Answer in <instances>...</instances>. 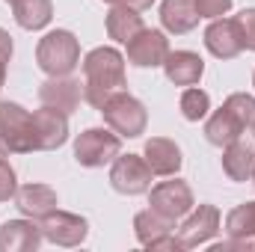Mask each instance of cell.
<instances>
[{
	"label": "cell",
	"instance_id": "cell-35",
	"mask_svg": "<svg viewBox=\"0 0 255 252\" xmlns=\"http://www.w3.org/2000/svg\"><path fill=\"white\" fill-rule=\"evenodd\" d=\"M9 3H12V0H9Z\"/></svg>",
	"mask_w": 255,
	"mask_h": 252
},
{
	"label": "cell",
	"instance_id": "cell-3",
	"mask_svg": "<svg viewBox=\"0 0 255 252\" xmlns=\"http://www.w3.org/2000/svg\"><path fill=\"white\" fill-rule=\"evenodd\" d=\"M36 63L51 77L71 74L80 65V45H77V39L68 30H54V33H48V36L39 39Z\"/></svg>",
	"mask_w": 255,
	"mask_h": 252
},
{
	"label": "cell",
	"instance_id": "cell-8",
	"mask_svg": "<svg viewBox=\"0 0 255 252\" xmlns=\"http://www.w3.org/2000/svg\"><path fill=\"white\" fill-rule=\"evenodd\" d=\"M151 166L145 157L139 154H119L113 160V169H110V184L113 190L125 193V196H139V193H148L151 190Z\"/></svg>",
	"mask_w": 255,
	"mask_h": 252
},
{
	"label": "cell",
	"instance_id": "cell-16",
	"mask_svg": "<svg viewBox=\"0 0 255 252\" xmlns=\"http://www.w3.org/2000/svg\"><path fill=\"white\" fill-rule=\"evenodd\" d=\"M45 235L42 226L27 220H9L0 226V252H36L42 247Z\"/></svg>",
	"mask_w": 255,
	"mask_h": 252
},
{
	"label": "cell",
	"instance_id": "cell-21",
	"mask_svg": "<svg viewBox=\"0 0 255 252\" xmlns=\"http://www.w3.org/2000/svg\"><path fill=\"white\" fill-rule=\"evenodd\" d=\"M160 21L169 33L175 36H184L190 33L193 27L199 24V9H196V0H163L160 6Z\"/></svg>",
	"mask_w": 255,
	"mask_h": 252
},
{
	"label": "cell",
	"instance_id": "cell-33",
	"mask_svg": "<svg viewBox=\"0 0 255 252\" xmlns=\"http://www.w3.org/2000/svg\"><path fill=\"white\" fill-rule=\"evenodd\" d=\"M253 83H255V74H253Z\"/></svg>",
	"mask_w": 255,
	"mask_h": 252
},
{
	"label": "cell",
	"instance_id": "cell-28",
	"mask_svg": "<svg viewBox=\"0 0 255 252\" xmlns=\"http://www.w3.org/2000/svg\"><path fill=\"white\" fill-rule=\"evenodd\" d=\"M235 0H196V9H199V18H223L229 9H232Z\"/></svg>",
	"mask_w": 255,
	"mask_h": 252
},
{
	"label": "cell",
	"instance_id": "cell-27",
	"mask_svg": "<svg viewBox=\"0 0 255 252\" xmlns=\"http://www.w3.org/2000/svg\"><path fill=\"white\" fill-rule=\"evenodd\" d=\"M235 21L241 27V36H244V48L255 51V9H244Z\"/></svg>",
	"mask_w": 255,
	"mask_h": 252
},
{
	"label": "cell",
	"instance_id": "cell-17",
	"mask_svg": "<svg viewBox=\"0 0 255 252\" xmlns=\"http://www.w3.org/2000/svg\"><path fill=\"white\" fill-rule=\"evenodd\" d=\"M15 208L30 220H45L51 211H57V190L48 184H24L15 193Z\"/></svg>",
	"mask_w": 255,
	"mask_h": 252
},
{
	"label": "cell",
	"instance_id": "cell-4",
	"mask_svg": "<svg viewBox=\"0 0 255 252\" xmlns=\"http://www.w3.org/2000/svg\"><path fill=\"white\" fill-rule=\"evenodd\" d=\"M122 154V136L110 127H89L77 136L74 142V157L80 166L86 169H98V166H107L113 163L116 157Z\"/></svg>",
	"mask_w": 255,
	"mask_h": 252
},
{
	"label": "cell",
	"instance_id": "cell-26",
	"mask_svg": "<svg viewBox=\"0 0 255 252\" xmlns=\"http://www.w3.org/2000/svg\"><path fill=\"white\" fill-rule=\"evenodd\" d=\"M18 193V181H15V169L6 157H0V202H9L15 199Z\"/></svg>",
	"mask_w": 255,
	"mask_h": 252
},
{
	"label": "cell",
	"instance_id": "cell-24",
	"mask_svg": "<svg viewBox=\"0 0 255 252\" xmlns=\"http://www.w3.org/2000/svg\"><path fill=\"white\" fill-rule=\"evenodd\" d=\"M229 238H255V202H244L226 217Z\"/></svg>",
	"mask_w": 255,
	"mask_h": 252
},
{
	"label": "cell",
	"instance_id": "cell-10",
	"mask_svg": "<svg viewBox=\"0 0 255 252\" xmlns=\"http://www.w3.org/2000/svg\"><path fill=\"white\" fill-rule=\"evenodd\" d=\"M42 235L54 247H80L89 235V223L68 211H51L42 220Z\"/></svg>",
	"mask_w": 255,
	"mask_h": 252
},
{
	"label": "cell",
	"instance_id": "cell-20",
	"mask_svg": "<svg viewBox=\"0 0 255 252\" xmlns=\"http://www.w3.org/2000/svg\"><path fill=\"white\" fill-rule=\"evenodd\" d=\"M223 169L232 181H250L255 169V148L241 139L223 145Z\"/></svg>",
	"mask_w": 255,
	"mask_h": 252
},
{
	"label": "cell",
	"instance_id": "cell-1",
	"mask_svg": "<svg viewBox=\"0 0 255 252\" xmlns=\"http://www.w3.org/2000/svg\"><path fill=\"white\" fill-rule=\"evenodd\" d=\"M125 89V57L116 48H95L83 57V101L95 110Z\"/></svg>",
	"mask_w": 255,
	"mask_h": 252
},
{
	"label": "cell",
	"instance_id": "cell-7",
	"mask_svg": "<svg viewBox=\"0 0 255 252\" xmlns=\"http://www.w3.org/2000/svg\"><path fill=\"white\" fill-rule=\"evenodd\" d=\"M175 229V220L157 214V211H139L133 217V232H136V241L145 247V250H184L181 241L172 235Z\"/></svg>",
	"mask_w": 255,
	"mask_h": 252
},
{
	"label": "cell",
	"instance_id": "cell-12",
	"mask_svg": "<svg viewBox=\"0 0 255 252\" xmlns=\"http://www.w3.org/2000/svg\"><path fill=\"white\" fill-rule=\"evenodd\" d=\"M65 139H68V116L42 104V110L33 113V145H36V151H54Z\"/></svg>",
	"mask_w": 255,
	"mask_h": 252
},
{
	"label": "cell",
	"instance_id": "cell-15",
	"mask_svg": "<svg viewBox=\"0 0 255 252\" xmlns=\"http://www.w3.org/2000/svg\"><path fill=\"white\" fill-rule=\"evenodd\" d=\"M39 101L45 104V107H54V110H60V113H74L77 107H80V101H83V83L80 80H74V77H51V80H45L42 86H39Z\"/></svg>",
	"mask_w": 255,
	"mask_h": 252
},
{
	"label": "cell",
	"instance_id": "cell-22",
	"mask_svg": "<svg viewBox=\"0 0 255 252\" xmlns=\"http://www.w3.org/2000/svg\"><path fill=\"white\" fill-rule=\"evenodd\" d=\"M12 12L24 30H42L54 18V3L51 0H12Z\"/></svg>",
	"mask_w": 255,
	"mask_h": 252
},
{
	"label": "cell",
	"instance_id": "cell-9",
	"mask_svg": "<svg viewBox=\"0 0 255 252\" xmlns=\"http://www.w3.org/2000/svg\"><path fill=\"white\" fill-rule=\"evenodd\" d=\"M148 205H151V211H157V214H163L169 220H181V217H187L193 211L196 202H193L190 184L172 178V181H160L157 187H151Z\"/></svg>",
	"mask_w": 255,
	"mask_h": 252
},
{
	"label": "cell",
	"instance_id": "cell-5",
	"mask_svg": "<svg viewBox=\"0 0 255 252\" xmlns=\"http://www.w3.org/2000/svg\"><path fill=\"white\" fill-rule=\"evenodd\" d=\"M101 116H104V122L113 127L119 136H128V139L139 136L145 130V125H148V113H145L142 101H136L133 95H128L125 89L116 92V95H110L104 101Z\"/></svg>",
	"mask_w": 255,
	"mask_h": 252
},
{
	"label": "cell",
	"instance_id": "cell-31",
	"mask_svg": "<svg viewBox=\"0 0 255 252\" xmlns=\"http://www.w3.org/2000/svg\"><path fill=\"white\" fill-rule=\"evenodd\" d=\"M3 154H9V148H6V142L0 139V157H3Z\"/></svg>",
	"mask_w": 255,
	"mask_h": 252
},
{
	"label": "cell",
	"instance_id": "cell-23",
	"mask_svg": "<svg viewBox=\"0 0 255 252\" xmlns=\"http://www.w3.org/2000/svg\"><path fill=\"white\" fill-rule=\"evenodd\" d=\"M139 30H142V15H136V9H130V6H113L107 12V33H110V39L128 45Z\"/></svg>",
	"mask_w": 255,
	"mask_h": 252
},
{
	"label": "cell",
	"instance_id": "cell-30",
	"mask_svg": "<svg viewBox=\"0 0 255 252\" xmlns=\"http://www.w3.org/2000/svg\"><path fill=\"white\" fill-rule=\"evenodd\" d=\"M104 3H113V6H130V9L142 12V9H148L154 0H104Z\"/></svg>",
	"mask_w": 255,
	"mask_h": 252
},
{
	"label": "cell",
	"instance_id": "cell-32",
	"mask_svg": "<svg viewBox=\"0 0 255 252\" xmlns=\"http://www.w3.org/2000/svg\"><path fill=\"white\" fill-rule=\"evenodd\" d=\"M253 136H255V122H253Z\"/></svg>",
	"mask_w": 255,
	"mask_h": 252
},
{
	"label": "cell",
	"instance_id": "cell-18",
	"mask_svg": "<svg viewBox=\"0 0 255 252\" xmlns=\"http://www.w3.org/2000/svg\"><path fill=\"white\" fill-rule=\"evenodd\" d=\"M163 71H166V80L175 86H196L205 71V63L193 51H169L163 60Z\"/></svg>",
	"mask_w": 255,
	"mask_h": 252
},
{
	"label": "cell",
	"instance_id": "cell-19",
	"mask_svg": "<svg viewBox=\"0 0 255 252\" xmlns=\"http://www.w3.org/2000/svg\"><path fill=\"white\" fill-rule=\"evenodd\" d=\"M142 157L148 160V166H151L154 175H175L181 169V160H184L181 148L172 139H166V136H151L145 142V154Z\"/></svg>",
	"mask_w": 255,
	"mask_h": 252
},
{
	"label": "cell",
	"instance_id": "cell-13",
	"mask_svg": "<svg viewBox=\"0 0 255 252\" xmlns=\"http://www.w3.org/2000/svg\"><path fill=\"white\" fill-rule=\"evenodd\" d=\"M217 235H220V211L214 205H199L196 211L187 214V220L178 229V241H181L184 250L202 247Z\"/></svg>",
	"mask_w": 255,
	"mask_h": 252
},
{
	"label": "cell",
	"instance_id": "cell-25",
	"mask_svg": "<svg viewBox=\"0 0 255 252\" xmlns=\"http://www.w3.org/2000/svg\"><path fill=\"white\" fill-rule=\"evenodd\" d=\"M181 113H184V119L187 122H199V119H205L208 116V110H211V98H208V92L205 89H196V86H190V89H184L181 92Z\"/></svg>",
	"mask_w": 255,
	"mask_h": 252
},
{
	"label": "cell",
	"instance_id": "cell-6",
	"mask_svg": "<svg viewBox=\"0 0 255 252\" xmlns=\"http://www.w3.org/2000/svg\"><path fill=\"white\" fill-rule=\"evenodd\" d=\"M0 139L12 154H30L33 145V113L15 101H0Z\"/></svg>",
	"mask_w": 255,
	"mask_h": 252
},
{
	"label": "cell",
	"instance_id": "cell-11",
	"mask_svg": "<svg viewBox=\"0 0 255 252\" xmlns=\"http://www.w3.org/2000/svg\"><path fill=\"white\" fill-rule=\"evenodd\" d=\"M166 54H169V39L160 30L142 27L128 42V63L136 68H157V65H163Z\"/></svg>",
	"mask_w": 255,
	"mask_h": 252
},
{
	"label": "cell",
	"instance_id": "cell-14",
	"mask_svg": "<svg viewBox=\"0 0 255 252\" xmlns=\"http://www.w3.org/2000/svg\"><path fill=\"white\" fill-rule=\"evenodd\" d=\"M205 48L217 60H235L244 51V36L235 18H214L205 30Z\"/></svg>",
	"mask_w": 255,
	"mask_h": 252
},
{
	"label": "cell",
	"instance_id": "cell-34",
	"mask_svg": "<svg viewBox=\"0 0 255 252\" xmlns=\"http://www.w3.org/2000/svg\"><path fill=\"white\" fill-rule=\"evenodd\" d=\"M253 178H255V169H253Z\"/></svg>",
	"mask_w": 255,
	"mask_h": 252
},
{
	"label": "cell",
	"instance_id": "cell-29",
	"mask_svg": "<svg viewBox=\"0 0 255 252\" xmlns=\"http://www.w3.org/2000/svg\"><path fill=\"white\" fill-rule=\"evenodd\" d=\"M12 60V36L6 30H0V86L6 80V63Z\"/></svg>",
	"mask_w": 255,
	"mask_h": 252
},
{
	"label": "cell",
	"instance_id": "cell-2",
	"mask_svg": "<svg viewBox=\"0 0 255 252\" xmlns=\"http://www.w3.org/2000/svg\"><path fill=\"white\" fill-rule=\"evenodd\" d=\"M255 122V98L247 92H235L223 101V107L205 122V136L211 145H229L241 139V133Z\"/></svg>",
	"mask_w": 255,
	"mask_h": 252
}]
</instances>
